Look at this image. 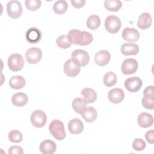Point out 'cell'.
Wrapping results in <instances>:
<instances>
[{
	"label": "cell",
	"mask_w": 154,
	"mask_h": 154,
	"mask_svg": "<svg viewBox=\"0 0 154 154\" xmlns=\"http://www.w3.org/2000/svg\"><path fill=\"white\" fill-rule=\"evenodd\" d=\"M67 37L71 44L80 46L88 45L93 40V35L90 32L81 31L76 29L70 30L67 34Z\"/></svg>",
	"instance_id": "obj_1"
},
{
	"label": "cell",
	"mask_w": 154,
	"mask_h": 154,
	"mask_svg": "<svg viewBox=\"0 0 154 154\" xmlns=\"http://www.w3.org/2000/svg\"><path fill=\"white\" fill-rule=\"evenodd\" d=\"M49 130L52 135L57 140L61 141L66 138V134L64 124L60 120H52L49 126Z\"/></svg>",
	"instance_id": "obj_2"
},
{
	"label": "cell",
	"mask_w": 154,
	"mask_h": 154,
	"mask_svg": "<svg viewBox=\"0 0 154 154\" xmlns=\"http://www.w3.org/2000/svg\"><path fill=\"white\" fill-rule=\"evenodd\" d=\"M122 26V22L119 17L114 15L107 16L105 20L106 30L111 34H116L119 31Z\"/></svg>",
	"instance_id": "obj_3"
},
{
	"label": "cell",
	"mask_w": 154,
	"mask_h": 154,
	"mask_svg": "<svg viewBox=\"0 0 154 154\" xmlns=\"http://www.w3.org/2000/svg\"><path fill=\"white\" fill-rule=\"evenodd\" d=\"M8 66L13 72L21 70L24 66V60L22 55L19 54H13L8 57L7 61Z\"/></svg>",
	"instance_id": "obj_4"
},
{
	"label": "cell",
	"mask_w": 154,
	"mask_h": 154,
	"mask_svg": "<svg viewBox=\"0 0 154 154\" xmlns=\"http://www.w3.org/2000/svg\"><path fill=\"white\" fill-rule=\"evenodd\" d=\"M7 12L8 16L12 19H17L22 14L21 3L18 1H10L7 4Z\"/></svg>",
	"instance_id": "obj_5"
},
{
	"label": "cell",
	"mask_w": 154,
	"mask_h": 154,
	"mask_svg": "<svg viewBox=\"0 0 154 154\" xmlns=\"http://www.w3.org/2000/svg\"><path fill=\"white\" fill-rule=\"evenodd\" d=\"M72 59L80 67L88 64L90 60L88 52L82 49H76L71 54Z\"/></svg>",
	"instance_id": "obj_6"
},
{
	"label": "cell",
	"mask_w": 154,
	"mask_h": 154,
	"mask_svg": "<svg viewBox=\"0 0 154 154\" xmlns=\"http://www.w3.org/2000/svg\"><path fill=\"white\" fill-rule=\"evenodd\" d=\"M47 121V116L46 113L41 110L37 109L32 112L31 115V122L32 125L38 128L43 127Z\"/></svg>",
	"instance_id": "obj_7"
},
{
	"label": "cell",
	"mask_w": 154,
	"mask_h": 154,
	"mask_svg": "<svg viewBox=\"0 0 154 154\" xmlns=\"http://www.w3.org/2000/svg\"><path fill=\"white\" fill-rule=\"evenodd\" d=\"M63 70L64 72L67 76L74 78L79 73L81 67L78 65L72 58H70L64 63Z\"/></svg>",
	"instance_id": "obj_8"
},
{
	"label": "cell",
	"mask_w": 154,
	"mask_h": 154,
	"mask_svg": "<svg viewBox=\"0 0 154 154\" xmlns=\"http://www.w3.org/2000/svg\"><path fill=\"white\" fill-rule=\"evenodd\" d=\"M138 62L134 58H127L125 60L121 66V70L123 74L128 75L134 73L138 69Z\"/></svg>",
	"instance_id": "obj_9"
},
{
	"label": "cell",
	"mask_w": 154,
	"mask_h": 154,
	"mask_svg": "<svg viewBox=\"0 0 154 154\" xmlns=\"http://www.w3.org/2000/svg\"><path fill=\"white\" fill-rule=\"evenodd\" d=\"M42 58V51L38 48H29L25 52V58L29 64H37L41 60Z\"/></svg>",
	"instance_id": "obj_10"
},
{
	"label": "cell",
	"mask_w": 154,
	"mask_h": 154,
	"mask_svg": "<svg viewBox=\"0 0 154 154\" xmlns=\"http://www.w3.org/2000/svg\"><path fill=\"white\" fill-rule=\"evenodd\" d=\"M25 37L26 41L29 43L36 44L41 40L42 34L38 28L36 27H31L26 31Z\"/></svg>",
	"instance_id": "obj_11"
},
{
	"label": "cell",
	"mask_w": 154,
	"mask_h": 154,
	"mask_svg": "<svg viewBox=\"0 0 154 154\" xmlns=\"http://www.w3.org/2000/svg\"><path fill=\"white\" fill-rule=\"evenodd\" d=\"M142 84L141 79L138 76L128 78L124 82V85L126 90L131 93H135L140 90Z\"/></svg>",
	"instance_id": "obj_12"
},
{
	"label": "cell",
	"mask_w": 154,
	"mask_h": 154,
	"mask_svg": "<svg viewBox=\"0 0 154 154\" xmlns=\"http://www.w3.org/2000/svg\"><path fill=\"white\" fill-rule=\"evenodd\" d=\"M123 40L129 42H135L138 40L140 35L138 30L134 28L126 27L123 29L122 33Z\"/></svg>",
	"instance_id": "obj_13"
},
{
	"label": "cell",
	"mask_w": 154,
	"mask_h": 154,
	"mask_svg": "<svg viewBox=\"0 0 154 154\" xmlns=\"http://www.w3.org/2000/svg\"><path fill=\"white\" fill-rule=\"evenodd\" d=\"M108 98L109 100L113 103H120L125 98L124 91L121 88H114L109 91Z\"/></svg>",
	"instance_id": "obj_14"
},
{
	"label": "cell",
	"mask_w": 154,
	"mask_h": 154,
	"mask_svg": "<svg viewBox=\"0 0 154 154\" xmlns=\"http://www.w3.org/2000/svg\"><path fill=\"white\" fill-rule=\"evenodd\" d=\"M111 59L110 53L106 50L97 52L94 56V61L99 66H104L108 64Z\"/></svg>",
	"instance_id": "obj_15"
},
{
	"label": "cell",
	"mask_w": 154,
	"mask_h": 154,
	"mask_svg": "<svg viewBox=\"0 0 154 154\" xmlns=\"http://www.w3.org/2000/svg\"><path fill=\"white\" fill-rule=\"evenodd\" d=\"M68 129L72 134H80L84 130V124L79 119H71L68 123Z\"/></svg>",
	"instance_id": "obj_16"
},
{
	"label": "cell",
	"mask_w": 154,
	"mask_h": 154,
	"mask_svg": "<svg viewBox=\"0 0 154 154\" xmlns=\"http://www.w3.org/2000/svg\"><path fill=\"white\" fill-rule=\"evenodd\" d=\"M152 22L151 15L149 13L144 12L139 16L137 20V26L141 29H147L151 26Z\"/></svg>",
	"instance_id": "obj_17"
},
{
	"label": "cell",
	"mask_w": 154,
	"mask_h": 154,
	"mask_svg": "<svg viewBox=\"0 0 154 154\" xmlns=\"http://www.w3.org/2000/svg\"><path fill=\"white\" fill-rule=\"evenodd\" d=\"M39 149L43 154H52L55 152L57 145L55 142L50 140H45L42 141Z\"/></svg>",
	"instance_id": "obj_18"
},
{
	"label": "cell",
	"mask_w": 154,
	"mask_h": 154,
	"mask_svg": "<svg viewBox=\"0 0 154 154\" xmlns=\"http://www.w3.org/2000/svg\"><path fill=\"white\" fill-rule=\"evenodd\" d=\"M138 125L143 128H147L152 126L153 123V116L147 112H142L138 116L137 119Z\"/></svg>",
	"instance_id": "obj_19"
},
{
	"label": "cell",
	"mask_w": 154,
	"mask_h": 154,
	"mask_svg": "<svg viewBox=\"0 0 154 154\" xmlns=\"http://www.w3.org/2000/svg\"><path fill=\"white\" fill-rule=\"evenodd\" d=\"M121 52L124 55H135L139 52V47L135 43H126L122 45Z\"/></svg>",
	"instance_id": "obj_20"
},
{
	"label": "cell",
	"mask_w": 154,
	"mask_h": 154,
	"mask_svg": "<svg viewBox=\"0 0 154 154\" xmlns=\"http://www.w3.org/2000/svg\"><path fill=\"white\" fill-rule=\"evenodd\" d=\"M28 101V96L22 92H19L14 94L11 97L13 104L17 107H21L25 105Z\"/></svg>",
	"instance_id": "obj_21"
},
{
	"label": "cell",
	"mask_w": 154,
	"mask_h": 154,
	"mask_svg": "<svg viewBox=\"0 0 154 154\" xmlns=\"http://www.w3.org/2000/svg\"><path fill=\"white\" fill-rule=\"evenodd\" d=\"M81 115L87 122L92 123L96 119L97 117V112L94 108L88 106L85 108Z\"/></svg>",
	"instance_id": "obj_22"
},
{
	"label": "cell",
	"mask_w": 154,
	"mask_h": 154,
	"mask_svg": "<svg viewBox=\"0 0 154 154\" xmlns=\"http://www.w3.org/2000/svg\"><path fill=\"white\" fill-rule=\"evenodd\" d=\"M26 84L25 79L23 77L19 75L13 76L9 80V85L13 89H20Z\"/></svg>",
	"instance_id": "obj_23"
},
{
	"label": "cell",
	"mask_w": 154,
	"mask_h": 154,
	"mask_svg": "<svg viewBox=\"0 0 154 154\" xmlns=\"http://www.w3.org/2000/svg\"><path fill=\"white\" fill-rule=\"evenodd\" d=\"M81 93L83 96L84 100L87 103H93L97 99V93L92 88H84L81 90Z\"/></svg>",
	"instance_id": "obj_24"
},
{
	"label": "cell",
	"mask_w": 154,
	"mask_h": 154,
	"mask_svg": "<svg viewBox=\"0 0 154 154\" xmlns=\"http://www.w3.org/2000/svg\"><path fill=\"white\" fill-rule=\"evenodd\" d=\"M87 102L80 97H76L74 99L72 103V106L75 112L81 114L85 109L87 106Z\"/></svg>",
	"instance_id": "obj_25"
},
{
	"label": "cell",
	"mask_w": 154,
	"mask_h": 154,
	"mask_svg": "<svg viewBox=\"0 0 154 154\" xmlns=\"http://www.w3.org/2000/svg\"><path fill=\"white\" fill-rule=\"evenodd\" d=\"M68 8L67 2L64 0L57 1L53 5V11L57 14H62L64 13Z\"/></svg>",
	"instance_id": "obj_26"
},
{
	"label": "cell",
	"mask_w": 154,
	"mask_h": 154,
	"mask_svg": "<svg viewBox=\"0 0 154 154\" xmlns=\"http://www.w3.org/2000/svg\"><path fill=\"white\" fill-rule=\"evenodd\" d=\"M103 82L104 85L107 87L114 86L117 82V76L113 72H106L103 78Z\"/></svg>",
	"instance_id": "obj_27"
},
{
	"label": "cell",
	"mask_w": 154,
	"mask_h": 154,
	"mask_svg": "<svg viewBox=\"0 0 154 154\" xmlns=\"http://www.w3.org/2000/svg\"><path fill=\"white\" fill-rule=\"evenodd\" d=\"M105 8L110 11H117L122 7V3L119 0H109L104 2Z\"/></svg>",
	"instance_id": "obj_28"
},
{
	"label": "cell",
	"mask_w": 154,
	"mask_h": 154,
	"mask_svg": "<svg viewBox=\"0 0 154 154\" xmlns=\"http://www.w3.org/2000/svg\"><path fill=\"white\" fill-rule=\"evenodd\" d=\"M86 25L91 30L96 29L100 25V19L98 16L92 14L88 17L86 22Z\"/></svg>",
	"instance_id": "obj_29"
},
{
	"label": "cell",
	"mask_w": 154,
	"mask_h": 154,
	"mask_svg": "<svg viewBox=\"0 0 154 154\" xmlns=\"http://www.w3.org/2000/svg\"><path fill=\"white\" fill-rule=\"evenodd\" d=\"M57 45L62 49H67L71 46V43L69 42L67 35H61L56 40Z\"/></svg>",
	"instance_id": "obj_30"
},
{
	"label": "cell",
	"mask_w": 154,
	"mask_h": 154,
	"mask_svg": "<svg viewBox=\"0 0 154 154\" xmlns=\"http://www.w3.org/2000/svg\"><path fill=\"white\" fill-rule=\"evenodd\" d=\"M23 136L22 133L17 130H12L8 133V140L14 143H19L22 141Z\"/></svg>",
	"instance_id": "obj_31"
},
{
	"label": "cell",
	"mask_w": 154,
	"mask_h": 154,
	"mask_svg": "<svg viewBox=\"0 0 154 154\" xmlns=\"http://www.w3.org/2000/svg\"><path fill=\"white\" fill-rule=\"evenodd\" d=\"M141 103L143 107L148 109H153L154 108V96H144L141 100Z\"/></svg>",
	"instance_id": "obj_32"
},
{
	"label": "cell",
	"mask_w": 154,
	"mask_h": 154,
	"mask_svg": "<svg viewBox=\"0 0 154 154\" xmlns=\"http://www.w3.org/2000/svg\"><path fill=\"white\" fill-rule=\"evenodd\" d=\"M25 4L28 10L35 11L40 7L42 2L40 0H26Z\"/></svg>",
	"instance_id": "obj_33"
},
{
	"label": "cell",
	"mask_w": 154,
	"mask_h": 154,
	"mask_svg": "<svg viewBox=\"0 0 154 154\" xmlns=\"http://www.w3.org/2000/svg\"><path fill=\"white\" fill-rule=\"evenodd\" d=\"M146 146V144L145 141L141 138H136L132 142V147L137 151L143 150Z\"/></svg>",
	"instance_id": "obj_34"
},
{
	"label": "cell",
	"mask_w": 154,
	"mask_h": 154,
	"mask_svg": "<svg viewBox=\"0 0 154 154\" xmlns=\"http://www.w3.org/2000/svg\"><path fill=\"white\" fill-rule=\"evenodd\" d=\"M8 153L9 154H13V153L22 154L23 153V150L20 146H12L10 147V148L8 149Z\"/></svg>",
	"instance_id": "obj_35"
},
{
	"label": "cell",
	"mask_w": 154,
	"mask_h": 154,
	"mask_svg": "<svg viewBox=\"0 0 154 154\" xmlns=\"http://www.w3.org/2000/svg\"><path fill=\"white\" fill-rule=\"evenodd\" d=\"M145 138L146 141L150 144L154 143V132L153 129H150L146 132L145 134Z\"/></svg>",
	"instance_id": "obj_36"
},
{
	"label": "cell",
	"mask_w": 154,
	"mask_h": 154,
	"mask_svg": "<svg viewBox=\"0 0 154 154\" xmlns=\"http://www.w3.org/2000/svg\"><path fill=\"white\" fill-rule=\"evenodd\" d=\"M70 2L75 8H80L84 7V5H85V0H77V1L71 0Z\"/></svg>",
	"instance_id": "obj_37"
},
{
	"label": "cell",
	"mask_w": 154,
	"mask_h": 154,
	"mask_svg": "<svg viewBox=\"0 0 154 154\" xmlns=\"http://www.w3.org/2000/svg\"><path fill=\"white\" fill-rule=\"evenodd\" d=\"M144 96H153V86H147L143 91Z\"/></svg>",
	"instance_id": "obj_38"
}]
</instances>
